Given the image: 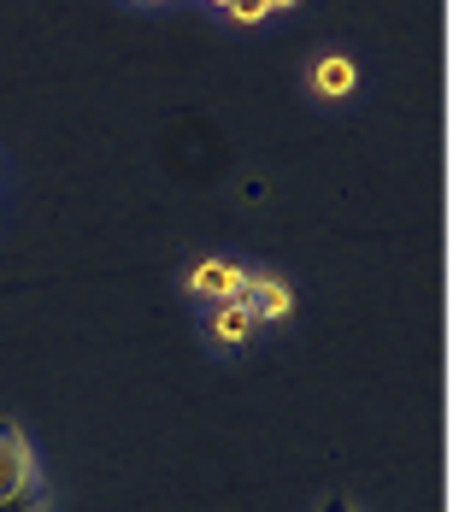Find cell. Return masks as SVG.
Here are the masks:
<instances>
[{"label":"cell","mask_w":459,"mask_h":512,"mask_svg":"<svg viewBox=\"0 0 459 512\" xmlns=\"http://www.w3.org/2000/svg\"><path fill=\"white\" fill-rule=\"evenodd\" d=\"M271 6H295V0H265V12H271Z\"/></svg>","instance_id":"cell-9"},{"label":"cell","mask_w":459,"mask_h":512,"mask_svg":"<svg viewBox=\"0 0 459 512\" xmlns=\"http://www.w3.org/2000/svg\"><path fill=\"white\" fill-rule=\"evenodd\" d=\"M236 301H242V307L254 312L259 324H265V318H283V312H289V289H283L277 277H248Z\"/></svg>","instance_id":"cell-3"},{"label":"cell","mask_w":459,"mask_h":512,"mask_svg":"<svg viewBox=\"0 0 459 512\" xmlns=\"http://www.w3.org/2000/svg\"><path fill=\"white\" fill-rule=\"evenodd\" d=\"M42 507H48V501H42V489H36V483H30L24 495H12V501H0V512H42Z\"/></svg>","instance_id":"cell-6"},{"label":"cell","mask_w":459,"mask_h":512,"mask_svg":"<svg viewBox=\"0 0 459 512\" xmlns=\"http://www.w3.org/2000/svg\"><path fill=\"white\" fill-rule=\"evenodd\" d=\"M30 483H36V471H30V442H24V430H18V424H0V501L24 495Z\"/></svg>","instance_id":"cell-1"},{"label":"cell","mask_w":459,"mask_h":512,"mask_svg":"<svg viewBox=\"0 0 459 512\" xmlns=\"http://www.w3.org/2000/svg\"><path fill=\"white\" fill-rule=\"evenodd\" d=\"M195 295H212V301H236L242 295V283H248V271H236V265H224V259H206L195 265Z\"/></svg>","instance_id":"cell-2"},{"label":"cell","mask_w":459,"mask_h":512,"mask_svg":"<svg viewBox=\"0 0 459 512\" xmlns=\"http://www.w3.org/2000/svg\"><path fill=\"white\" fill-rule=\"evenodd\" d=\"M254 312L242 307V301H218V342H248L254 336Z\"/></svg>","instance_id":"cell-5"},{"label":"cell","mask_w":459,"mask_h":512,"mask_svg":"<svg viewBox=\"0 0 459 512\" xmlns=\"http://www.w3.org/2000/svg\"><path fill=\"white\" fill-rule=\"evenodd\" d=\"M230 6V18H242V24H259L265 18V0H224Z\"/></svg>","instance_id":"cell-7"},{"label":"cell","mask_w":459,"mask_h":512,"mask_svg":"<svg viewBox=\"0 0 459 512\" xmlns=\"http://www.w3.org/2000/svg\"><path fill=\"white\" fill-rule=\"evenodd\" d=\"M312 89H318V95H348V89H354V65H348L342 53L318 59V65H312Z\"/></svg>","instance_id":"cell-4"},{"label":"cell","mask_w":459,"mask_h":512,"mask_svg":"<svg viewBox=\"0 0 459 512\" xmlns=\"http://www.w3.org/2000/svg\"><path fill=\"white\" fill-rule=\"evenodd\" d=\"M324 512H348V501H324Z\"/></svg>","instance_id":"cell-8"}]
</instances>
